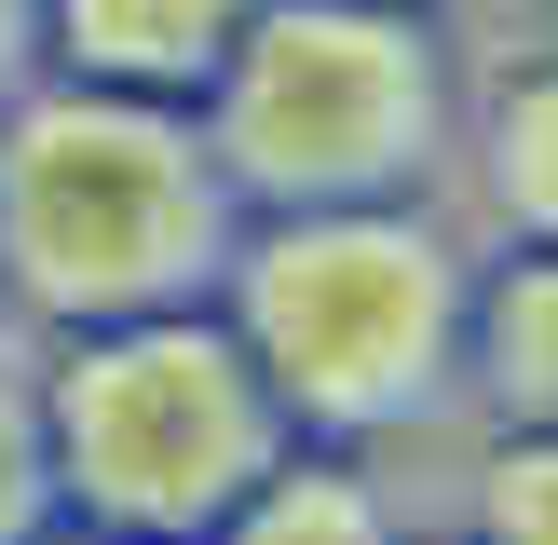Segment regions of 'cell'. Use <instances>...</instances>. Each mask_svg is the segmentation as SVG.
Listing matches in <instances>:
<instances>
[{"label":"cell","mask_w":558,"mask_h":545,"mask_svg":"<svg viewBox=\"0 0 558 545\" xmlns=\"http://www.w3.org/2000/svg\"><path fill=\"white\" fill-rule=\"evenodd\" d=\"M272 368H287L300 409H327V423H381V409L423 396L436 368V272L409 259V245H300L287 272H272Z\"/></svg>","instance_id":"6da1fadb"},{"label":"cell","mask_w":558,"mask_h":545,"mask_svg":"<svg viewBox=\"0 0 558 545\" xmlns=\"http://www.w3.org/2000/svg\"><path fill=\"white\" fill-rule=\"evenodd\" d=\"M82 477L109 518L136 532H178L259 491V396H245L218 354H150L82 409Z\"/></svg>","instance_id":"7a4b0ae2"},{"label":"cell","mask_w":558,"mask_h":545,"mask_svg":"<svg viewBox=\"0 0 558 545\" xmlns=\"http://www.w3.org/2000/svg\"><path fill=\"white\" fill-rule=\"evenodd\" d=\"M490 396L532 436H558V272H518L505 314H490Z\"/></svg>","instance_id":"3957f363"},{"label":"cell","mask_w":558,"mask_h":545,"mask_svg":"<svg viewBox=\"0 0 558 545\" xmlns=\"http://www.w3.org/2000/svg\"><path fill=\"white\" fill-rule=\"evenodd\" d=\"M232 545H396V532H381V505L354 477H259Z\"/></svg>","instance_id":"277c9868"},{"label":"cell","mask_w":558,"mask_h":545,"mask_svg":"<svg viewBox=\"0 0 558 545\" xmlns=\"http://www.w3.org/2000/svg\"><path fill=\"white\" fill-rule=\"evenodd\" d=\"M477 545H558V436H532V450L490 463V491H477Z\"/></svg>","instance_id":"5b68a950"},{"label":"cell","mask_w":558,"mask_h":545,"mask_svg":"<svg viewBox=\"0 0 558 545\" xmlns=\"http://www.w3.org/2000/svg\"><path fill=\"white\" fill-rule=\"evenodd\" d=\"M505 164H518V205H532V218H558V82L518 109V150H505Z\"/></svg>","instance_id":"8992f818"}]
</instances>
